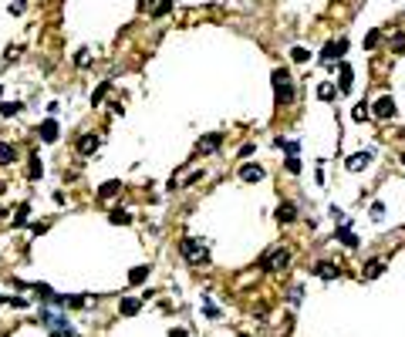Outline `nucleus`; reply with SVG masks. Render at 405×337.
<instances>
[{
  "label": "nucleus",
  "instance_id": "obj_35",
  "mask_svg": "<svg viewBox=\"0 0 405 337\" xmlns=\"http://www.w3.org/2000/svg\"><path fill=\"white\" fill-rule=\"evenodd\" d=\"M169 337H186V331H183V327H172V331H169Z\"/></svg>",
  "mask_w": 405,
  "mask_h": 337
},
{
  "label": "nucleus",
  "instance_id": "obj_31",
  "mask_svg": "<svg viewBox=\"0 0 405 337\" xmlns=\"http://www.w3.org/2000/svg\"><path fill=\"white\" fill-rule=\"evenodd\" d=\"M24 7H27L24 0H10V7H7V10H10V14H24Z\"/></svg>",
  "mask_w": 405,
  "mask_h": 337
},
{
  "label": "nucleus",
  "instance_id": "obj_37",
  "mask_svg": "<svg viewBox=\"0 0 405 337\" xmlns=\"http://www.w3.org/2000/svg\"><path fill=\"white\" fill-rule=\"evenodd\" d=\"M0 95H3V84H0Z\"/></svg>",
  "mask_w": 405,
  "mask_h": 337
},
{
  "label": "nucleus",
  "instance_id": "obj_5",
  "mask_svg": "<svg viewBox=\"0 0 405 337\" xmlns=\"http://www.w3.org/2000/svg\"><path fill=\"white\" fill-rule=\"evenodd\" d=\"M287 263H290V253L287 250H277V253L264 257V270H284Z\"/></svg>",
  "mask_w": 405,
  "mask_h": 337
},
{
  "label": "nucleus",
  "instance_id": "obj_1",
  "mask_svg": "<svg viewBox=\"0 0 405 337\" xmlns=\"http://www.w3.org/2000/svg\"><path fill=\"white\" fill-rule=\"evenodd\" d=\"M273 98H277V105H284V101H290L294 98V84H290V74L287 71H273Z\"/></svg>",
  "mask_w": 405,
  "mask_h": 337
},
{
  "label": "nucleus",
  "instance_id": "obj_3",
  "mask_svg": "<svg viewBox=\"0 0 405 337\" xmlns=\"http://www.w3.org/2000/svg\"><path fill=\"white\" fill-rule=\"evenodd\" d=\"M344 51H348V41H344V37H341V41H331V44H324V51H321V61H324V64H335L338 58H341V54H344Z\"/></svg>",
  "mask_w": 405,
  "mask_h": 337
},
{
  "label": "nucleus",
  "instance_id": "obj_27",
  "mask_svg": "<svg viewBox=\"0 0 405 337\" xmlns=\"http://www.w3.org/2000/svg\"><path fill=\"white\" fill-rule=\"evenodd\" d=\"M24 223H27V202L17 206V212H14V226H24Z\"/></svg>",
  "mask_w": 405,
  "mask_h": 337
},
{
  "label": "nucleus",
  "instance_id": "obj_8",
  "mask_svg": "<svg viewBox=\"0 0 405 337\" xmlns=\"http://www.w3.org/2000/svg\"><path fill=\"white\" fill-rule=\"evenodd\" d=\"M98 145H101L98 135H81V138H78V152H81V155H91Z\"/></svg>",
  "mask_w": 405,
  "mask_h": 337
},
{
  "label": "nucleus",
  "instance_id": "obj_29",
  "mask_svg": "<svg viewBox=\"0 0 405 337\" xmlns=\"http://www.w3.org/2000/svg\"><path fill=\"white\" fill-rule=\"evenodd\" d=\"M169 10H172V0H159L155 3V17H166Z\"/></svg>",
  "mask_w": 405,
  "mask_h": 337
},
{
  "label": "nucleus",
  "instance_id": "obj_23",
  "mask_svg": "<svg viewBox=\"0 0 405 337\" xmlns=\"http://www.w3.org/2000/svg\"><path fill=\"white\" fill-rule=\"evenodd\" d=\"M290 61H297V64H307V61H311V51H307V48H294V51H290Z\"/></svg>",
  "mask_w": 405,
  "mask_h": 337
},
{
  "label": "nucleus",
  "instance_id": "obj_17",
  "mask_svg": "<svg viewBox=\"0 0 405 337\" xmlns=\"http://www.w3.org/2000/svg\"><path fill=\"white\" fill-rule=\"evenodd\" d=\"M108 223H115V226H129V223H132V212H125V209H112V212H108Z\"/></svg>",
  "mask_w": 405,
  "mask_h": 337
},
{
  "label": "nucleus",
  "instance_id": "obj_9",
  "mask_svg": "<svg viewBox=\"0 0 405 337\" xmlns=\"http://www.w3.org/2000/svg\"><path fill=\"white\" fill-rule=\"evenodd\" d=\"M351 84H354V71L348 61H341V81H338V91H351Z\"/></svg>",
  "mask_w": 405,
  "mask_h": 337
},
{
  "label": "nucleus",
  "instance_id": "obj_13",
  "mask_svg": "<svg viewBox=\"0 0 405 337\" xmlns=\"http://www.w3.org/2000/svg\"><path fill=\"white\" fill-rule=\"evenodd\" d=\"M338 240H341L348 250H354V246H358V236L351 233V226H348V223H341V229H338Z\"/></svg>",
  "mask_w": 405,
  "mask_h": 337
},
{
  "label": "nucleus",
  "instance_id": "obj_14",
  "mask_svg": "<svg viewBox=\"0 0 405 337\" xmlns=\"http://www.w3.org/2000/svg\"><path fill=\"white\" fill-rule=\"evenodd\" d=\"M118 193H122V182L112 179V182H105V186L98 189V199H112V196H118Z\"/></svg>",
  "mask_w": 405,
  "mask_h": 337
},
{
  "label": "nucleus",
  "instance_id": "obj_10",
  "mask_svg": "<svg viewBox=\"0 0 405 337\" xmlns=\"http://www.w3.org/2000/svg\"><path fill=\"white\" fill-rule=\"evenodd\" d=\"M37 135H41L44 142H58V122H54V118H48V122L37 128Z\"/></svg>",
  "mask_w": 405,
  "mask_h": 337
},
{
  "label": "nucleus",
  "instance_id": "obj_12",
  "mask_svg": "<svg viewBox=\"0 0 405 337\" xmlns=\"http://www.w3.org/2000/svg\"><path fill=\"white\" fill-rule=\"evenodd\" d=\"M277 219H280V223L297 219V206H294V202H280V206H277Z\"/></svg>",
  "mask_w": 405,
  "mask_h": 337
},
{
  "label": "nucleus",
  "instance_id": "obj_11",
  "mask_svg": "<svg viewBox=\"0 0 405 337\" xmlns=\"http://www.w3.org/2000/svg\"><path fill=\"white\" fill-rule=\"evenodd\" d=\"M368 162H371V152H358V155H351V159H348V169H351V172H361Z\"/></svg>",
  "mask_w": 405,
  "mask_h": 337
},
{
  "label": "nucleus",
  "instance_id": "obj_36",
  "mask_svg": "<svg viewBox=\"0 0 405 337\" xmlns=\"http://www.w3.org/2000/svg\"><path fill=\"white\" fill-rule=\"evenodd\" d=\"M152 7V0H138V10H149Z\"/></svg>",
  "mask_w": 405,
  "mask_h": 337
},
{
  "label": "nucleus",
  "instance_id": "obj_15",
  "mask_svg": "<svg viewBox=\"0 0 405 337\" xmlns=\"http://www.w3.org/2000/svg\"><path fill=\"white\" fill-rule=\"evenodd\" d=\"M10 162H17V148L10 142H0V165H10Z\"/></svg>",
  "mask_w": 405,
  "mask_h": 337
},
{
  "label": "nucleus",
  "instance_id": "obj_32",
  "mask_svg": "<svg viewBox=\"0 0 405 337\" xmlns=\"http://www.w3.org/2000/svg\"><path fill=\"white\" fill-rule=\"evenodd\" d=\"M382 216H385V206L375 202V206H371V219H382Z\"/></svg>",
  "mask_w": 405,
  "mask_h": 337
},
{
  "label": "nucleus",
  "instance_id": "obj_16",
  "mask_svg": "<svg viewBox=\"0 0 405 337\" xmlns=\"http://www.w3.org/2000/svg\"><path fill=\"white\" fill-rule=\"evenodd\" d=\"M385 273V260H371L368 267H365V280H378Z\"/></svg>",
  "mask_w": 405,
  "mask_h": 337
},
{
  "label": "nucleus",
  "instance_id": "obj_24",
  "mask_svg": "<svg viewBox=\"0 0 405 337\" xmlns=\"http://www.w3.org/2000/svg\"><path fill=\"white\" fill-rule=\"evenodd\" d=\"M219 142H223L219 135H206L200 145H202V152H216V148H219Z\"/></svg>",
  "mask_w": 405,
  "mask_h": 337
},
{
  "label": "nucleus",
  "instance_id": "obj_38",
  "mask_svg": "<svg viewBox=\"0 0 405 337\" xmlns=\"http://www.w3.org/2000/svg\"><path fill=\"white\" fill-rule=\"evenodd\" d=\"M402 162H405V155H402Z\"/></svg>",
  "mask_w": 405,
  "mask_h": 337
},
{
  "label": "nucleus",
  "instance_id": "obj_33",
  "mask_svg": "<svg viewBox=\"0 0 405 337\" xmlns=\"http://www.w3.org/2000/svg\"><path fill=\"white\" fill-rule=\"evenodd\" d=\"M74 64H78V67L88 64V51H78V54H74Z\"/></svg>",
  "mask_w": 405,
  "mask_h": 337
},
{
  "label": "nucleus",
  "instance_id": "obj_4",
  "mask_svg": "<svg viewBox=\"0 0 405 337\" xmlns=\"http://www.w3.org/2000/svg\"><path fill=\"white\" fill-rule=\"evenodd\" d=\"M371 115H375V118H395V98H388V95H385V98H378Z\"/></svg>",
  "mask_w": 405,
  "mask_h": 337
},
{
  "label": "nucleus",
  "instance_id": "obj_25",
  "mask_svg": "<svg viewBox=\"0 0 405 337\" xmlns=\"http://www.w3.org/2000/svg\"><path fill=\"white\" fill-rule=\"evenodd\" d=\"M108 88H112V81H101V84L95 88V95H91V105H98V101H101V98L108 95Z\"/></svg>",
  "mask_w": 405,
  "mask_h": 337
},
{
  "label": "nucleus",
  "instance_id": "obj_21",
  "mask_svg": "<svg viewBox=\"0 0 405 337\" xmlns=\"http://www.w3.org/2000/svg\"><path fill=\"white\" fill-rule=\"evenodd\" d=\"M145 280H149V267H132L129 283H135V287H138V283H145Z\"/></svg>",
  "mask_w": 405,
  "mask_h": 337
},
{
  "label": "nucleus",
  "instance_id": "obj_30",
  "mask_svg": "<svg viewBox=\"0 0 405 337\" xmlns=\"http://www.w3.org/2000/svg\"><path fill=\"white\" fill-rule=\"evenodd\" d=\"M284 165H287V172H294V176L301 172V159H297V155H290V159H287Z\"/></svg>",
  "mask_w": 405,
  "mask_h": 337
},
{
  "label": "nucleus",
  "instance_id": "obj_22",
  "mask_svg": "<svg viewBox=\"0 0 405 337\" xmlns=\"http://www.w3.org/2000/svg\"><path fill=\"white\" fill-rule=\"evenodd\" d=\"M335 95H338V88H335V84H331V81H324V84L318 88V98H321V101H331Z\"/></svg>",
  "mask_w": 405,
  "mask_h": 337
},
{
  "label": "nucleus",
  "instance_id": "obj_18",
  "mask_svg": "<svg viewBox=\"0 0 405 337\" xmlns=\"http://www.w3.org/2000/svg\"><path fill=\"white\" fill-rule=\"evenodd\" d=\"M20 108H24L20 101H0V115H3V118H14Z\"/></svg>",
  "mask_w": 405,
  "mask_h": 337
},
{
  "label": "nucleus",
  "instance_id": "obj_2",
  "mask_svg": "<svg viewBox=\"0 0 405 337\" xmlns=\"http://www.w3.org/2000/svg\"><path fill=\"white\" fill-rule=\"evenodd\" d=\"M179 250H183V257H186L189 263H200V260H206V246H202L200 240H183V243H179Z\"/></svg>",
  "mask_w": 405,
  "mask_h": 337
},
{
  "label": "nucleus",
  "instance_id": "obj_6",
  "mask_svg": "<svg viewBox=\"0 0 405 337\" xmlns=\"http://www.w3.org/2000/svg\"><path fill=\"white\" fill-rule=\"evenodd\" d=\"M118 310H122L125 317H135V314L142 310V297H122V300H118Z\"/></svg>",
  "mask_w": 405,
  "mask_h": 337
},
{
  "label": "nucleus",
  "instance_id": "obj_26",
  "mask_svg": "<svg viewBox=\"0 0 405 337\" xmlns=\"http://www.w3.org/2000/svg\"><path fill=\"white\" fill-rule=\"evenodd\" d=\"M368 115H371V112H368V105H365V101H358V105H354V112H351V118H354V122H365Z\"/></svg>",
  "mask_w": 405,
  "mask_h": 337
},
{
  "label": "nucleus",
  "instance_id": "obj_20",
  "mask_svg": "<svg viewBox=\"0 0 405 337\" xmlns=\"http://www.w3.org/2000/svg\"><path fill=\"white\" fill-rule=\"evenodd\" d=\"M314 273H318L321 280H335V276H338V267H335V263H318V270H314Z\"/></svg>",
  "mask_w": 405,
  "mask_h": 337
},
{
  "label": "nucleus",
  "instance_id": "obj_19",
  "mask_svg": "<svg viewBox=\"0 0 405 337\" xmlns=\"http://www.w3.org/2000/svg\"><path fill=\"white\" fill-rule=\"evenodd\" d=\"M44 176V165H41V159L37 155H31V165H27V179H41Z\"/></svg>",
  "mask_w": 405,
  "mask_h": 337
},
{
  "label": "nucleus",
  "instance_id": "obj_7",
  "mask_svg": "<svg viewBox=\"0 0 405 337\" xmlns=\"http://www.w3.org/2000/svg\"><path fill=\"white\" fill-rule=\"evenodd\" d=\"M240 179H243V182H260V179H264V165H253V162H247V165L240 169Z\"/></svg>",
  "mask_w": 405,
  "mask_h": 337
},
{
  "label": "nucleus",
  "instance_id": "obj_34",
  "mask_svg": "<svg viewBox=\"0 0 405 337\" xmlns=\"http://www.w3.org/2000/svg\"><path fill=\"white\" fill-rule=\"evenodd\" d=\"M392 44H395V51H405V34H395V41H392Z\"/></svg>",
  "mask_w": 405,
  "mask_h": 337
},
{
  "label": "nucleus",
  "instance_id": "obj_28",
  "mask_svg": "<svg viewBox=\"0 0 405 337\" xmlns=\"http://www.w3.org/2000/svg\"><path fill=\"white\" fill-rule=\"evenodd\" d=\"M378 41H382V34H378V31H368V37H365V48L371 51V48H378Z\"/></svg>",
  "mask_w": 405,
  "mask_h": 337
}]
</instances>
